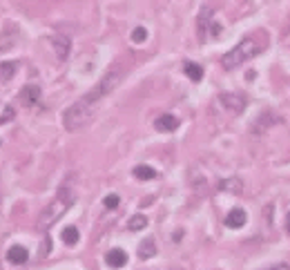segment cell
<instances>
[{
    "mask_svg": "<svg viewBox=\"0 0 290 270\" xmlns=\"http://www.w3.org/2000/svg\"><path fill=\"white\" fill-rule=\"evenodd\" d=\"M96 107H98V103H92V101H87V98H81V101H76L74 105H71L69 110H65V114H63V125H65V129H69V132H76V129H81L83 125H87V123L94 118Z\"/></svg>",
    "mask_w": 290,
    "mask_h": 270,
    "instance_id": "6da1fadb",
    "label": "cell"
},
{
    "mask_svg": "<svg viewBox=\"0 0 290 270\" xmlns=\"http://www.w3.org/2000/svg\"><path fill=\"white\" fill-rule=\"evenodd\" d=\"M248 221V215H246V210L243 208H235V210H230L228 212V217H226V226L228 228H243V223Z\"/></svg>",
    "mask_w": 290,
    "mask_h": 270,
    "instance_id": "ba28073f",
    "label": "cell"
},
{
    "mask_svg": "<svg viewBox=\"0 0 290 270\" xmlns=\"http://www.w3.org/2000/svg\"><path fill=\"white\" fill-rule=\"evenodd\" d=\"M105 263L110 268H123L127 263V252L123 250V248H112V250L105 254Z\"/></svg>",
    "mask_w": 290,
    "mask_h": 270,
    "instance_id": "5b68a950",
    "label": "cell"
},
{
    "mask_svg": "<svg viewBox=\"0 0 290 270\" xmlns=\"http://www.w3.org/2000/svg\"><path fill=\"white\" fill-rule=\"evenodd\" d=\"M154 127H157L159 132H174V129L179 127V118L172 116V114H163V116H159L157 121H154Z\"/></svg>",
    "mask_w": 290,
    "mask_h": 270,
    "instance_id": "52a82bcc",
    "label": "cell"
},
{
    "mask_svg": "<svg viewBox=\"0 0 290 270\" xmlns=\"http://www.w3.org/2000/svg\"><path fill=\"white\" fill-rule=\"evenodd\" d=\"M259 51H261V47L257 45L255 38H243L239 45H235V47L221 58V65H224L226 70H235V67H239L243 63H248L250 58H255Z\"/></svg>",
    "mask_w": 290,
    "mask_h": 270,
    "instance_id": "3957f363",
    "label": "cell"
},
{
    "mask_svg": "<svg viewBox=\"0 0 290 270\" xmlns=\"http://www.w3.org/2000/svg\"><path fill=\"white\" fill-rule=\"evenodd\" d=\"M145 226H148V219H145L143 215H134L132 219L127 221V228H129V230H134V232H136V230H143Z\"/></svg>",
    "mask_w": 290,
    "mask_h": 270,
    "instance_id": "2e32d148",
    "label": "cell"
},
{
    "mask_svg": "<svg viewBox=\"0 0 290 270\" xmlns=\"http://www.w3.org/2000/svg\"><path fill=\"white\" fill-rule=\"evenodd\" d=\"M268 270H290V266H288V263H279V266H272Z\"/></svg>",
    "mask_w": 290,
    "mask_h": 270,
    "instance_id": "44dd1931",
    "label": "cell"
},
{
    "mask_svg": "<svg viewBox=\"0 0 290 270\" xmlns=\"http://www.w3.org/2000/svg\"><path fill=\"white\" fill-rule=\"evenodd\" d=\"M219 101H221V105L230 110V114H239V112H243V107H246V98L239 94H221Z\"/></svg>",
    "mask_w": 290,
    "mask_h": 270,
    "instance_id": "277c9868",
    "label": "cell"
},
{
    "mask_svg": "<svg viewBox=\"0 0 290 270\" xmlns=\"http://www.w3.org/2000/svg\"><path fill=\"white\" fill-rule=\"evenodd\" d=\"M40 98V87L38 85H27L23 90V94H20V101L25 103V105H34V103H38Z\"/></svg>",
    "mask_w": 290,
    "mask_h": 270,
    "instance_id": "30bf717a",
    "label": "cell"
},
{
    "mask_svg": "<svg viewBox=\"0 0 290 270\" xmlns=\"http://www.w3.org/2000/svg\"><path fill=\"white\" fill-rule=\"evenodd\" d=\"M51 45H54V49H56V56H58V60H65L67 56H69V47H71V43H69V38H67V36L56 34L54 38H51Z\"/></svg>",
    "mask_w": 290,
    "mask_h": 270,
    "instance_id": "8992f818",
    "label": "cell"
},
{
    "mask_svg": "<svg viewBox=\"0 0 290 270\" xmlns=\"http://www.w3.org/2000/svg\"><path fill=\"white\" fill-rule=\"evenodd\" d=\"M134 176H136L138 181H152L154 176H157V170L150 168V165H136V168H134Z\"/></svg>",
    "mask_w": 290,
    "mask_h": 270,
    "instance_id": "4fadbf2b",
    "label": "cell"
},
{
    "mask_svg": "<svg viewBox=\"0 0 290 270\" xmlns=\"http://www.w3.org/2000/svg\"><path fill=\"white\" fill-rule=\"evenodd\" d=\"M16 70H18V63H14V60H5V63H0V83L12 79V76L16 74Z\"/></svg>",
    "mask_w": 290,
    "mask_h": 270,
    "instance_id": "7c38bea8",
    "label": "cell"
},
{
    "mask_svg": "<svg viewBox=\"0 0 290 270\" xmlns=\"http://www.w3.org/2000/svg\"><path fill=\"white\" fill-rule=\"evenodd\" d=\"M118 204H121V199H118L116 194H107V196H105V208H107V210H114V208H118Z\"/></svg>",
    "mask_w": 290,
    "mask_h": 270,
    "instance_id": "d6986e66",
    "label": "cell"
},
{
    "mask_svg": "<svg viewBox=\"0 0 290 270\" xmlns=\"http://www.w3.org/2000/svg\"><path fill=\"white\" fill-rule=\"evenodd\" d=\"M12 116H14V110H12V107H7V110H5V114L0 116V123H7Z\"/></svg>",
    "mask_w": 290,
    "mask_h": 270,
    "instance_id": "ffe728a7",
    "label": "cell"
},
{
    "mask_svg": "<svg viewBox=\"0 0 290 270\" xmlns=\"http://www.w3.org/2000/svg\"><path fill=\"white\" fill-rule=\"evenodd\" d=\"M235 190V192H239L241 190V183H239V181H237V179H228V181H221V183H219V190Z\"/></svg>",
    "mask_w": 290,
    "mask_h": 270,
    "instance_id": "e0dca14e",
    "label": "cell"
},
{
    "mask_svg": "<svg viewBox=\"0 0 290 270\" xmlns=\"http://www.w3.org/2000/svg\"><path fill=\"white\" fill-rule=\"evenodd\" d=\"M286 223H288V228H290V212H288V221Z\"/></svg>",
    "mask_w": 290,
    "mask_h": 270,
    "instance_id": "7402d4cb",
    "label": "cell"
},
{
    "mask_svg": "<svg viewBox=\"0 0 290 270\" xmlns=\"http://www.w3.org/2000/svg\"><path fill=\"white\" fill-rule=\"evenodd\" d=\"M29 259V252L25 246H12L7 250V261L9 263H25Z\"/></svg>",
    "mask_w": 290,
    "mask_h": 270,
    "instance_id": "9c48e42d",
    "label": "cell"
},
{
    "mask_svg": "<svg viewBox=\"0 0 290 270\" xmlns=\"http://www.w3.org/2000/svg\"><path fill=\"white\" fill-rule=\"evenodd\" d=\"M71 204H74V194H71V190L60 188L58 196H56V199L43 210V215H40V219H38V228H40V230H47V228H51L56 221L60 219V217L65 215L67 208H69Z\"/></svg>",
    "mask_w": 290,
    "mask_h": 270,
    "instance_id": "7a4b0ae2",
    "label": "cell"
},
{
    "mask_svg": "<svg viewBox=\"0 0 290 270\" xmlns=\"http://www.w3.org/2000/svg\"><path fill=\"white\" fill-rule=\"evenodd\" d=\"M145 38H148V29H145V27H136L132 32V40H134V43H143Z\"/></svg>",
    "mask_w": 290,
    "mask_h": 270,
    "instance_id": "ac0fdd59",
    "label": "cell"
},
{
    "mask_svg": "<svg viewBox=\"0 0 290 270\" xmlns=\"http://www.w3.org/2000/svg\"><path fill=\"white\" fill-rule=\"evenodd\" d=\"M60 239L67 243V246H74V243H79V239H81V235H79V228H74V226H67L65 230H63V235H60Z\"/></svg>",
    "mask_w": 290,
    "mask_h": 270,
    "instance_id": "9a60e30c",
    "label": "cell"
},
{
    "mask_svg": "<svg viewBox=\"0 0 290 270\" xmlns=\"http://www.w3.org/2000/svg\"><path fill=\"white\" fill-rule=\"evenodd\" d=\"M157 254V243H154V239H145V241L138 246V257L141 259H150Z\"/></svg>",
    "mask_w": 290,
    "mask_h": 270,
    "instance_id": "8fae6325",
    "label": "cell"
},
{
    "mask_svg": "<svg viewBox=\"0 0 290 270\" xmlns=\"http://www.w3.org/2000/svg\"><path fill=\"white\" fill-rule=\"evenodd\" d=\"M183 72H185V76H188V79H192V81H201V79H203V67L196 65V63H185L183 65Z\"/></svg>",
    "mask_w": 290,
    "mask_h": 270,
    "instance_id": "5bb4252c",
    "label": "cell"
}]
</instances>
